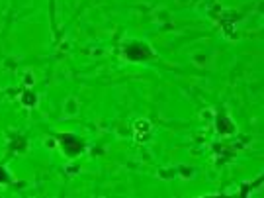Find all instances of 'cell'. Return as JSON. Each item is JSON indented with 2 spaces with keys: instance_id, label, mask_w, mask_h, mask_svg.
I'll return each mask as SVG.
<instances>
[{
  "instance_id": "cell-3",
  "label": "cell",
  "mask_w": 264,
  "mask_h": 198,
  "mask_svg": "<svg viewBox=\"0 0 264 198\" xmlns=\"http://www.w3.org/2000/svg\"><path fill=\"white\" fill-rule=\"evenodd\" d=\"M215 127H217V131H219L221 136H233V134L237 131V126L231 122V118H227L225 114L215 116Z\"/></svg>"
},
{
  "instance_id": "cell-4",
  "label": "cell",
  "mask_w": 264,
  "mask_h": 198,
  "mask_svg": "<svg viewBox=\"0 0 264 198\" xmlns=\"http://www.w3.org/2000/svg\"><path fill=\"white\" fill-rule=\"evenodd\" d=\"M133 129H135V138H137L139 142H147V140L151 138V124H149V120H145V118L137 120V122L133 124Z\"/></svg>"
},
{
  "instance_id": "cell-5",
  "label": "cell",
  "mask_w": 264,
  "mask_h": 198,
  "mask_svg": "<svg viewBox=\"0 0 264 198\" xmlns=\"http://www.w3.org/2000/svg\"><path fill=\"white\" fill-rule=\"evenodd\" d=\"M20 102H22L26 108H34L35 104H37V94L32 92V90H24L22 96H20Z\"/></svg>"
},
{
  "instance_id": "cell-2",
  "label": "cell",
  "mask_w": 264,
  "mask_h": 198,
  "mask_svg": "<svg viewBox=\"0 0 264 198\" xmlns=\"http://www.w3.org/2000/svg\"><path fill=\"white\" fill-rule=\"evenodd\" d=\"M59 144H61L63 151H65L69 157H76V155H80V153H82V142H80L78 138L70 136V134L61 136V138H59Z\"/></svg>"
},
{
  "instance_id": "cell-1",
  "label": "cell",
  "mask_w": 264,
  "mask_h": 198,
  "mask_svg": "<svg viewBox=\"0 0 264 198\" xmlns=\"http://www.w3.org/2000/svg\"><path fill=\"white\" fill-rule=\"evenodd\" d=\"M123 55H125V59H129V61H145V59L155 57V51H153L147 43H143V41H131V43L125 45Z\"/></svg>"
},
{
  "instance_id": "cell-6",
  "label": "cell",
  "mask_w": 264,
  "mask_h": 198,
  "mask_svg": "<svg viewBox=\"0 0 264 198\" xmlns=\"http://www.w3.org/2000/svg\"><path fill=\"white\" fill-rule=\"evenodd\" d=\"M76 110H78V102L69 98L67 104H65V114H67V116H72V114H76Z\"/></svg>"
},
{
  "instance_id": "cell-7",
  "label": "cell",
  "mask_w": 264,
  "mask_h": 198,
  "mask_svg": "<svg viewBox=\"0 0 264 198\" xmlns=\"http://www.w3.org/2000/svg\"><path fill=\"white\" fill-rule=\"evenodd\" d=\"M24 83H26L28 87H32V85H34V75H32V73H28V75H24Z\"/></svg>"
},
{
  "instance_id": "cell-8",
  "label": "cell",
  "mask_w": 264,
  "mask_h": 198,
  "mask_svg": "<svg viewBox=\"0 0 264 198\" xmlns=\"http://www.w3.org/2000/svg\"><path fill=\"white\" fill-rule=\"evenodd\" d=\"M206 198H215V196H206Z\"/></svg>"
}]
</instances>
